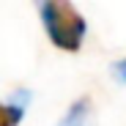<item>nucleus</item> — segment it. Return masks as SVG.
Segmentation results:
<instances>
[{"label": "nucleus", "mask_w": 126, "mask_h": 126, "mask_svg": "<svg viewBox=\"0 0 126 126\" xmlns=\"http://www.w3.org/2000/svg\"><path fill=\"white\" fill-rule=\"evenodd\" d=\"M33 3L38 8L41 28L49 44L60 52H79L88 36V22L77 11V6L71 0H33Z\"/></svg>", "instance_id": "nucleus-1"}, {"label": "nucleus", "mask_w": 126, "mask_h": 126, "mask_svg": "<svg viewBox=\"0 0 126 126\" xmlns=\"http://www.w3.org/2000/svg\"><path fill=\"white\" fill-rule=\"evenodd\" d=\"M88 121H91V99L79 96L69 104V110L63 112V118L55 126H88Z\"/></svg>", "instance_id": "nucleus-2"}, {"label": "nucleus", "mask_w": 126, "mask_h": 126, "mask_svg": "<svg viewBox=\"0 0 126 126\" xmlns=\"http://www.w3.org/2000/svg\"><path fill=\"white\" fill-rule=\"evenodd\" d=\"M25 118V107L22 104H6L0 101V126H19Z\"/></svg>", "instance_id": "nucleus-3"}, {"label": "nucleus", "mask_w": 126, "mask_h": 126, "mask_svg": "<svg viewBox=\"0 0 126 126\" xmlns=\"http://www.w3.org/2000/svg\"><path fill=\"white\" fill-rule=\"evenodd\" d=\"M112 69H115V77H118L121 82H126V60H118Z\"/></svg>", "instance_id": "nucleus-4"}]
</instances>
